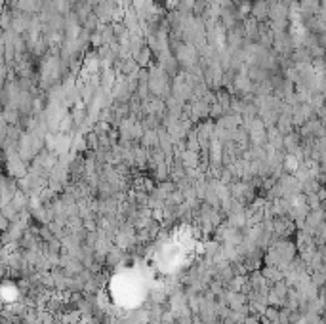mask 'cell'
Instances as JSON below:
<instances>
[{
	"label": "cell",
	"mask_w": 326,
	"mask_h": 324,
	"mask_svg": "<svg viewBox=\"0 0 326 324\" xmlns=\"http://www.w3.org/2000/svg\"><path fill=\"white\" fill-rule=\"evenodd\" d=\"M183 164L185 166H197V155H195V151L183 153Z\"/></svg>",
	"instance_id": "cell-3"
},
{
	"label": "cell",
	"mask_w": 326,
	"mask_h": 324,
	"mask_svg": "<svg viewBox=\"0 0 326 324\" xmlns=\"http://www.w3.org/2000/svg\"><path fill=\"white\" fill-rule=\"evenodd\" d=\"M53 6H55V10H57L60 14H69V10H71V2H69V0H55V2H53Z\"/></svg>",
	"instance_id": "cell-2"
},
{
	"label": "cell",
	"mask_w": 326,
	"mask_h": 324,
	"mask_svg": "<svg viewBox=\"0 0 326 324\" xmlns=\"http://www.w3.org/2000/svg\"><path fill=\"white\" fill-rule=\"evenodd\" d=\"M250 15L252 19H256L258 23L265 21L267 15H269V4L265 0H254L250 2Z\"/></svg>",
	"instance_id": "cell-1"
}]
</instances>
